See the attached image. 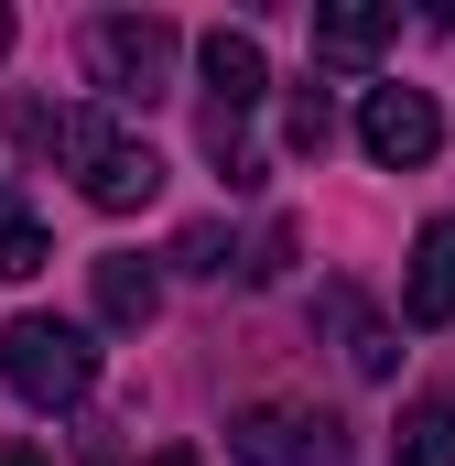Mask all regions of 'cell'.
<instances>
[{
	"label": "cell",
	"mask_w": 455,
	"mask_h": 466,
	"mask_svg": "<svg viewBox=\"0 0 455 466\" xmlns=\"http://www.w3.org/2000/svg\"><path fill=\"white\" fill-rule=\"evenodd\" d=\"M0 380H11L33 412H66V401L98 390V348H87V326H66V315H11V326H0Z\"/></svg>",
	"instance_id": "1"
},
{
	"label": "cell",
	"mask_w": 455,
	"mask_h": 466,
	"mask_svg": "<svg viewBox=\"0 0 455 466\" xmlns=\"http://www.w3.org/2000/svg\"><path fill=\"white\" fill-rule=\"evenodd\" d=\"M55 152L76 163V196H87V207H109V218H130V207H152V196H163L152 141H130V130H119V119H98V109L66 119V130H55Z\"/></svg>",
	"instance_id": "2"
},
{
	"label": "cell",
	"mask_w": 455,
	"mask_h": 466,
	"mask_svg": "<svg viewBox=\"0 0 455 466\" xmlns=\"http://www.w3.org/2000/svg\"><path fill=\"white\" fill-rule=\"evenodd\" d=\"M174 55H185V33H174L163 11H109V22H87V76L109 87L119 109H152V98L174 87Z\"/></svg>",
	"instance_id": "3"
},
{
	"label": "cell",
	"mask_w": 455,
	"mask_h": 466,
	"mask_svg": "<svg viewBox=\"0 0 455 466\" xmlns=\"http://www.w3.org/2000/svg\"><path fill=\"white\" fill-rule=\"evenodd\" d=\"M228 456L238 466H347V423L315 401H249L228 423Z\"/></svg>",
	"instance_id": "4"
},
{
	"label": "cell",
	"mask_w": 455,
	"mask_h": 466,
	"mask_svg": "<svg viewBox=\"0 0 455 466\" xmlns=\"http://www.w3.org/2000/svg\"><path fill=\"white\" fill-rule=\"evenodd\" d=\"M358 152L390 163V174H412V163L445 152V109H434L423 87H369V98H358Z\"/></svg>",
	"instance_id": "5"
},
{
	"label": "cell",
	"mask_w": 455,
	"mask_h": 466,
	"mask_svg": "<svg viewBox=\"0 0 455 466\" xmlns=\"http://www.w3.org/2000/svg\"><path fill=\"white\" fill-rule=\"evenodd\" d=\"M196 66H207V109H249V98H271V55H260V33H207V44H196Z\"/></svg>",
	"instance_id": "6"
},
{
	"label": "cell",
	"mask_w": 455,
	"mask_h": 466,
	"mask_svg": "<svg viewBox=\"0 0 455 466\" xmlns=\"http://www.w3.org/2000/svg\"><path fill=\"white\" fill-rule=\"evenodd\" d=\"M401 315L412 326H455V218L412 238V271H401Z\"/></svg>",
	"instance_id": "7"
},
{
	"label": "cell",
	"mask_w": 455,
	"mask_h": 466,
	"mask_svg": "<svg viewBox=\"0 0 455 466\" xmlns=\"http://www.w3.org/2000/svg\"><path fill=\"white\" fill-rule=\"evenodd\" d=\"M152 315H163V271H152L141 249H109V260H98V326L141 337Z\"/></svg>",
	"instance_id": "8"
},
{
	"label": "cell",
	"mask_w": 455,
	"mask_h": 466,
	"mask_svg": "<svg viewBox=\"0 0 455 466\" xmlns=\"http://www.w3.org/2000/svg\"><path fill=\"white\" fill-rule=\"evenodd\" d=\"M390 33H401V11H369V0H337V11H315V55H337V66H369Z\"/></svg>",
	"instance_id": "9"
},
{
	"label": "cell",
	"mask_w": 455,
	"mask_h": 466,
	"mask_svg": "<svg viewBox=\"0 0 455 466\" xmlns=\"http://www.w3.org/2000/svg\"><path fill=\"white\" fill-rule=\"evenodd\" d=\"M326 326L347 337V369H358V380H390V326H379L347 282H326Z\"/></svg>",
	"instance_id": "10"
},
{
	"label": "cell",
	"mask_w": 455,
	"mask_h": 466,
	"mask_svg": "<svg viewBox=\"0 0 455 466\" xmlns=\"http://www.w3.org/2000/svg\"><path fill=\"white\" fill-rule=\"evenodd\" d=\"M390 466H455V401H412L390 434Z\"/></svg>",
	"instance_id": "11"
},
{
	"label": "cell",
	"mask_w": 455,
	"mask_h": 466,
	"mask_svg": "<svg viewBox=\"0 0 455 466\" xmlns=\"http://www.w3.org/2000/svg\"><path fill=\"white\" fill-rule=\"evenodd\" d=\"M282 130H293V152H304V163H326V141H337V98H326V87H304Z\"/></svg>",
	"instance_id": "12"
},
{
	"label": "cell",
	"mask_w": 455,
	"mask_h": 466,
	"mask_svg": "<svg viewBox=\"0 0 455 466\" xmlns=\"http://www.w3.org/2000/svg\"><path fill=\"white\" fill-rule=\"evenodd\" d=\"M33 271H44V228L22 207H0V282H33Z\"/></svg>",
	"instance_id": "13"
},
{
	"label": "cell",
	"mask_w": 455,
	"mask_h": 466,
	"mask_svg": "<svg viewBox=\"0 0 455 466\" xmlns=\"http://www.w3.org/2000/svg\"><path fill=\"white\" fill-rule=\"evenodd\" d=\"M207 163H217L228 185H260V152L238 141V119H228V109H207Z\"/></svg>",
	"instance_id": "14"
},
{
	"label": "cell",
	"mask_w": 455,
	"mask_h": 466,
	"mask_svg": "<svg viewBox=\"0 0 455 466\" xmlns=\"http://www.w3.org/2000/svg\"><path fill=\"white\" fill-rule=\"evenodd\" d=\"M174 260H185V271H228L238 249H228V228H185V238H174Z\"/></svg>",
	"instance_id": "15"
},
{
	"label": "cell",
	"mask_w": 455,
	"mask_h": 466,
	"mask_svg": "<svg viewBox=\"0 0 455 466\" xmlns=\"http://www.w3.org/2000/svg\"><path fill=\"white\" fill-rule=\"evenodd\" d=\"M282 271H293V228H271L260 249H249V282H282Z\"/></svg>",
	"instance_id": "16"
},
{
	"label": "cell",
	"mask_w": 455,
	"mask_h": 466,
	"mask_svg": "<svg viewBox=\"0 0 455 466\" xmlns=\"http://www.w3.org/2000/svg\"><path fill=\"white\" fill-rule=\"evenodd\" d=\"M0 466H55V456H44V445H0Z\"/></svg>",
	"instance_id": "17"
},
{
	"label": "cell",
	"mask_w": 455,
	"mask_h": 466,
	"mask_svg": "<svg viewBox=\"0 0 455 466\" xmlns=\"http://www.w3.org/2000/svg\"><path fill=\"white\" fill-rule=\"evenodd\" d=\"M141 466H196V445H163V456H141Z\"/></svg>",
	"instance_id": "18"
},
{
	"label": "cell",
	"mask_w": 455,
	"mask_h": 466,
	"mask_svg": "<svg viewBox=\"0 0 455 466\" xmlns=\"http://www.w3.org/2000/svg\"><path fill=\"white\" fill-rule=\"evenodd\" d=\"M0 55H11V11H0Z\"/></svg>",
	"instance_id": "19"
}]
</instances>
